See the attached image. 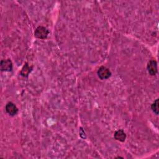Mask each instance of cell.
Masks as SVG:
<instances>
[{"mask_svg":"<svg viewBox=\"0 0 159 159\" xmlns=\"http://www.w3.org/2000/svg\"><path fill=\"white\" fill-rule=\"evenodd\" d=\"M48 30L43 26H39L36 28L34 32V36L39 39H45L47 37Z\"/></svg>","mask_w":159,"mask_h":159,"instance_id":"obj_1","label":"cell"},{"mask_svg":"<svg viewBox=\"0 0 159 159\" xmlns=\"http://www.w3.org/2000/svg\"><path fill=\"white\" fill-rule=\"evenodd\" d=\"M97 73H98L99 78L101 80H106V79L109 78L111 75V72L110 70L104 66H101L98 69Z\"/></svg>","mask_w":159,"mask_h":159,"instance_id":"obj_2","label":"cell"},{"mask_svg":"<svg viewBox=\"0 0 159 159\" xmlns=\"http://www.w3.org/2000/svg\"><path fill=\"white\" fill-rule=\"evenodd\" d=\"M147 70L148 73L154 76L157 73V63L155 60H150L147 63Z\"/></svg>","mask_w":159,"mask_h":159,"instance_id":"obj_3","label":"cell"},{"mask_svg":"<svg viewBox=\"0 0 159 159\" xmlns=\"http://www.w3.org/2000/svg\"><path fill=\"white\" fill-rule=\"evenodd\" d=\"M0 67L2 71H10L12 69V63L10 59L2 60L0 63Z\"/></svg>","mask_w":159,"mask_h":159,"instance_id":"obj_4","label":"cell"},{"mask_svg":"<svg viewBox=\"0 0 159 159\" xmlns=\"http://www.w3.org/2000/svg\"><path fill=\"white\" fill-rule=\"evenodd\" d=\"M6 111L10 116H15L18 112V109L16 106L12 102H9L7 103L5 107Z\"/></svg>","mask_w":159,"mask_h":159,"instance_id":"obj_5","label":"cell"},{"mask_svg":"<svg viewBox=\"0 0 159 159\" xmlns=\"http://www.w3.org/2000/svg\"><path fill=\"white\" fill-rule=\"evenodd\" d=\"M114 137L116 140H119L120 142H124L126 139V134L124 131L122 129H119L114 133Z\"/></svg>","mask_w":159,"mask_h":159,"instance_id":"obj_6","label":"cell"},{"mask_svg":"<svg viewBox=\"0 0 159 159\" xmlns=\"http://www.w3.org/2000/svg\"><path fill=\"white\" fill-rule=\"evenodd\" d=\"M30 71H31V68L29 66L27 63H25V65H24V67L22 68L20 71V74L23 76H27L29 73L30 72Z\"/></svg>","mask_w":159,"mask_h":159,"instance_id":"obj_7","label":"cell"},{"mask_svg":"<svg viewBox=\"0 0 159 159\" xmlns=\"http://www.w3.org/2000/svg\"><path fill=\"white\" fill-rule=\"evenodd\" d=\"M158 105H159L158 99H157L155 101H154V102L152 103V104L151 106L152 110L153 111V112L156 115L158 114V111H159V106H158Z\"/></svg>","mask_w":159,"mask_h":159,"instance_id":"obj_8","label":"cell"}]
</instances>
